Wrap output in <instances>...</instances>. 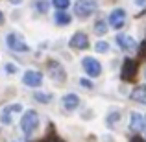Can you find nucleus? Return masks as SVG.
<instances>
[{"instance_id": "nucleus-1", "label": "nucleus", "mask_w": 146, "mask_h": 142, "mask_svg": "<svg viewBox=\"0 0 146 142\" xmlns=\"http://www.w3.org/2000/svg\"><path fill=\"white\" fill-rule=\"evenodd\" d=\"M96 9H98L96 0H78L76 6H74V13L80 18H89Z\"/></svg>"}, {"instance_id": "nucleus-2", "label": "nucleus", "mask_w": 146, "mask_h": 142, "mask_svg": "<svg viewBox=\"0 0 146 142\" xmlns=\"http://www.w3.org/2000/svg\"><path fill=\"white\" fill-rule=\"evenodd\" d=\"M37 125H39V114L35 113V111H26L24 116H22L21 120V129L24 135H32L33 131L37 129Z\"/></svg>"}, {"instance_id": "nucleus-3", "label": "nucleus", "mask_w": 146, "mask_h": 142, "mask_svg": "<svg viewBox=\"0 0 146 142\" xmlns=\"http://www.w3.org/2000/svg\"><path fill=\"white\" fill-rule=\"evenodd\" d=\"M7 46H9V50H13V52H30V46L24 43V39H22L21 35H17V33H9L6 39Z\"/></svg>"}, {"instance_id": "nucleus-4", "label": "nucleus", "mask_w": 146, "mask_h": 142, "mask_svg": "<svg viewBox=\"0 0 146 142\" xmlns=\"http://www.w3.org/2000/svg\"><path fill=\"white\" fill-rule=\"evenodd\" d=\"M126 24V11L122 7H115L109 13V26L113 30H120Z\"/></svg>"}, {"instance_id": "nucleus-5", "label": "nucleus", "mask_w": 146, "mask_h": 142, "mask_svg": "<svg viewBox=\"0 0 146 142\" xmlns=\"http://www.w3.org/2000/svg\"><path fill=\"white\" fill-rule=\"evenodd\" d=\"M21 111H22V105H21V103H13V105L4 107L2 113H0V120H2V124H6V125L13 124V116L17 113H21Z\"/></svg>"}, {"instance_id": "nucleus-6", "label": "nucleus", "mask_w": 146, "mask_h": 142, "mask_svg": "<svg viewBox=\"0 0 146 142\" xmlns=\"http://www.w3.org/2000/svg\"><path fill=\"white\" fill-rule=\"evenodd\" d=\"M22 83H24L26 87H41V83H43V74L37 70H26L24 76H22Z\"/></svg>"}, {"instance_id": "nucleus-7", "label": "nucleus", "mask_w": 146, "mask_h": 142, "mask_svg": "<svg viewBox=\"0 0 146 142\" xmlns=\"http://www.w3.org/2000/svg\"><path fill=\"white\" fill-rule=\"evenodd\" d=\"M82 65H83V70H85L91 78H96V76H100V72H102V67H100V63L94 57H83Z\"/></svg>"}, {"instance_id": "nucleus-8", "label": "nucleus", "mask_w": 146, "mask_h": 142, "mask_svg": "<svg viewBox=\"0 0 146 142\" xmlns=\"http://www.w3.org/2000/svg\"><path fill=\"white\" fill-rule=\"evenodd\" d=\"M135 74H137V63H135V61H131V59H126L124 65H122L120 78L124 79V81H133Z\"/></svg>"}, {"instance_id": "nucleus-9", "label": "nucleus", "mask_w": 146, "mask_h": 142, "mask_svg": "<svg viewBox=\"0 0 146 142\" xmlns=\"http://www.w3.org/2000/svg\"><path fill=\"white\" fill-rule=\"evenodd\" d=\"M68 46H70L72 50H85L87 46H89V39H87L85 33L78 32L72 35V39L68 41Z\"/></svg>"}, {"instance_id": "nucleus-10", "label": "nucleus", "mask_w": 146, "mask_h": 142, "mask_svg": "<svg viewBox=\"0 0 146 142\" xmlns=\"http://www.w3.org/2000/svg\"><path fill=\"white\" fill-rule=\"evenodd\" d=\"M48 74L52 79H57V81H65V70L59 63L56 61H50L48 63Z\"/></svg>"}, {"instance_id": "nucleus-11", "label": "nucleus", "mask_w": 146, "mask_h": 142, "mask_svg": "<svg viewBox=\"0 0 146 142\" xmlns=\"http://www.w3.org/2000/svg\"><path fill=\"white\" fill-rule=\"evenodd\" d=\"M117 44L122 50H135V46H137L135 39H133V37H129V35H126V33L117 35Z\"/></svg>"}, {"instance_id": "nucleus-12", "label": "nucleus", "mask_w": 146, "mask_h": 142, "mask_svg": "<svg viewBox=\"0 0 146 142\" xmlns=\"http://www.w3.org/2000/svg\"><path fill=\"white\" fill-rule=\"evenodd\" d=\"M129 129H131V131H141V129H144V116H143V114H139V113L131 114Z\"/></svg>"}, {"instance_id": "nucleus-13", "label": "nucleus", "mask_w": 146, "mask_h": 142, "mask_svg": "<svg viewBox=\"0 0 146 142\" xmlns=\"http://www.w3.org/2000/svg\"><path fill=\"white\" fill-rule=\"evenodd\" d=\"M63 105H65V109H76V107L80 105V98L74 92L65 94L63 96Z\"/></svg>"}, {"instance_id": "nucleus-14", "label": "nucleus", "mask_w": 146, "mask_h": 142, "mask_svg": "<svg viewBox=\"0 0 146 142\" xmlns=\"http://www.w3.org/2000/svg\"><path fill=\"white\" fill-rule=\"evenodd\" d=\"M129 98L139 102V103H146V87H137V89H133V92L129 94Z\"/></svg>"}, {"instance_id": "nucleus-15", "label": "nucleus", "mask_w": 146, "mask_h": 142, "mask_svg": "<svg viewBox=\"0 0 146 142\" xmlns=\"http://www.w3.org/2000/svg\"><path fill=\"white\" fill-rule=\"evenodd\" d=\"M54 20H56V24H59V26H67V24H70V17H68L65 11H61V9L56 13Z\"/></svg>"}, {"instance_id": "nucleus-16", "label": "nucleus", "mask_w": 146, "mask_h": 142, "mask_svg": "<svg viewBox=\"0 0 146 142\" xmlns=\"http://www.w3.org/2000/svg\"><path fill=\"white\" fill-rule=\"evenodd\" d=\"M33 98H35L37 102H41V103H48V102H52V96L46 94V92H35V94H33Z\"/></svg>"}, {"instance_id": "nucleus-17", "label": "nucleus", "mask_w": 146, "mask_h": 142, "mask_svg": "<svg viewBox=\"0 0 146 142\" xmlns=\"http://www.w3.org/2000/svg\"><path fill=\"white\" fill-rule=\"evenodd\" d=\"M94 32L98 33V35H106V32H107V24L104 20H98L96 24H94Z\"/></svg>"}, {"instance_id": "nucleus-18", "label": "nucleus", "mask_w": 146, "mask_h": 142, "mask_svg": "<svg viewBox=\"0 0 146 142\" xmlns=\"http://www.w3.org/2000/svg\"><path fill=\"white\" fill-rule=\"evenodd\" d=\"M54 6L57 7V9H61V11H65L68 6H70V0H54Z\"/></svg>"}, {"instance_id": "nucleus-19", "label": "nucleus", "mask_w": 146, "mask_h": 142, "mask_svg": "<svg viewBox=\"0 0 146 142\" xmlns=\"http://www.w3.org/2000/svg\"><path fill=\"white\" fill-rule=\"evenodd\" d=\"M94 48H96V52H100V53H106L107 50H109V44H107L106 41H98Z\"/></svg>"}, {"instance_id": "nucleus-20", "label": "nucleus", "mask_w": 146, "mask_h": 142, "mask_svg": "<svg viewBox=\"0 0 146 142\" xmlns=\"http://www.w3.org/2000/svg\"><path fill=\"white\" fill-rule=\"evenodd\" d=\"M118 118H120V113H118V111H115V113H111L109 116H107V124L113 125L115 122H118Z\"/></svg>"}, {"instance_id": "nucleus-21", "label": "nucleus", "mask_w": 146, "mask_h": 142, "mask_svg": "<svg viewBox=\"0 0 146 142\" xmlns=\"http://www.w3.org/2000/svg\"><path fill=\"white\" fill-rule=\"evenodd\" d=\"M37 9H39L41 13H44V11L48 9V7H46V2H37Z\"/></svg>"}, {"instance_id": "nucleus-22", "label": "nucleus", "mask_w": 146, "mask_h": 142, "mask_svg": "<svg viewBox=\"0 0 146 142\" xmlns=\"http://www.w3.org/2000/svg\"><path fill=\"white\" fill-rule=\"evenodd\" d=\"M6 72H9V74H13V72H17V67H13V65H7V67H6Z\"/></svg>"}, {"instance_id": "nucleus-23", "label": "nucleus", "mask_w": 146, "mask_h": 142, "mask_svg": "<svg viewBox=\"0 0 146 142\" xmlns=\"http://www.w3.org/2000/svg\"><path fill=\"white\" fill-rule=\"evenodd\" d=\"M80 83H82L83 87H87V89H91V87H93V85H91V81H87V79H82Z\"/></svg>"}, {"instance_id": "nucleus-24", "label": "nucleus", "mask_w": 146, "mask_h": 142, "mask_svg": "<svg viewBox=\"0 0 146 142\" xmlns=\"http://www.w3.org/2000/svg\"><path fill=\"white\" fill-rule=\"evenodd\" d=\"M137 6H146V0H135Z\"/></svg>"}, {"instance_id": "nucleus-25", "label": "nucleus", "mask_w": 146, "mask_h": 142, "mask_svg": "<svg viewBox=\"0 0 146 142\" xmlns=\"http://www.w3.org/2000/svg\"><path fill=\"white\" fill-rule=\"evenodd\" d=\"M131 142H144V140L141 139V137H133V139H131Z\"/></svg>"}, {"instance_id": "nucleus-26", "label": "nucleus", "mask_w": 146, "mask_h": 142, "mask_svg": "<svg viewBox=\"0 0 146 142\" xmlns=\"http://www.w3.org/2000/svg\"><path fill=\"white\" fill-rule=\"evenodd\" d=\"M2 22H4V13L0 11V24H2Z\"/></svg>"}, {"instance_id": "nucleus-27", "label": "nucleus", "mask_w": 146, "mask_h": 142, "mask_svg": "<svg viewBox=\"0 0 146 142\" xmlns=\"http://www.w3.org/2000/svg\"><path fill=\"white\" fill-rule=\"evenodd\" d=\"M144 129H146V116H144Z\"/></svg>"}, {"instance_id": "nucleus-28", "label": "nucleus", "mask_w": 146, "mask_h": 142, "mask_svg": "<svg viewBox=\"0 0 146 142\" xmlns=\"http://www.w3.org/2000/svg\"><path fill=\"white\" fill-rule=\"evenodd\" d=\"M144 76H146V70H144Z\"/></svg>"}]
</instances>
